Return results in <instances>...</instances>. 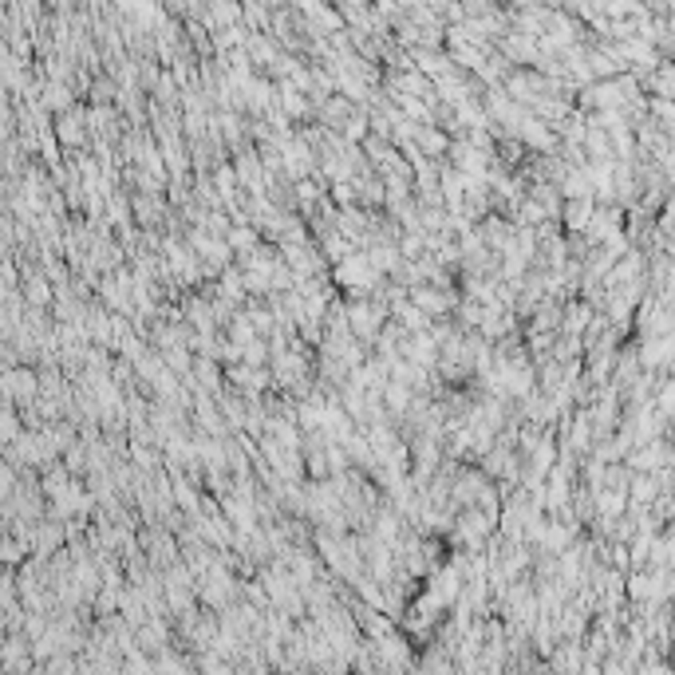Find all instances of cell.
<instances>
[{
	"mask_svg": "<svg viewBox=\"0 0 675 675\" xmlns=\"http://www.w3.org/2000/svg\"><path fill=\"white\" fill-rule=\"evenodd\" d=\"M336 280L348 285V288H371L380 280V268H375L371 257H363V253H348V257H340V265H336Z\"/></svg>",
	"mask_w": 675,
	"mask_h": 675,
	"instance_id": "6da1fadb",
	"label": "cell"
},
{
	"mask_svg": "<svg viewBox=\"0 0 675 675\" xmlns=\"http://www.w3.org/2000/svg\"><path fill=\"white\" fill-rule=\"evenodd\" d=\"M348 324H352V328L363 336V340H371V336H380V324H383V305H352V308H348Z\"/></svg>",
	"mask_w": 675,
	"mask_h": 675,
	"instance_id": "7a4b0ae2",
	"label": "cell"
},
{
	"mask_svg": "<svg viewBox=\"0 0 675 675\" xmlns=\"http://www.w3.org/2000/svg\"><path fill=\"white\" fill-rule=\"evenodd\" d=\"M490 529H494V509H490V514H482V509H466L463 521H458V533H463L466 541H474V545H478Z\"/></svg>",
	"mask_w": 675,
	"mask_h": 675,
	"instance_id": "3957f363",
	"label": "cell"
},
{
	"mask_svg": "<svg viewBox=\"0 0 675 675\" xmlns=\"http://www.w3.org/2000/svg\"><path fill=\"white\" fill-rule=\"evenodd\" d=\"M4 387H8V399H24V403H28V399H36V375H32V371H8V375H4Z\"/></svg>",
	"mask_w": 675,
	"mask_h": 675,
	"instance_id": "277c9868",
	"label": "cell"
},
{
	"mask_svg": "<svg viewBox=\"0 0 675 675\" xmlns=\"http://www.w3.org/2000/svg\"><path fill=\"white\" fill-rule=\"evenodd\" d=\"M411 296H415V305L426 308V312H446V308L454 305V296H446L443 285H438V288H415Z\"/></svg>",
	"mask_w": 675,
	"mask_h": 675,
	"instance_id": "5b68a950",
	"label": "cell"
},
{
	"mask_svg": "<svg viewBox=\"0 0 675 675\" xmlns=\"http://www.w3.org/2000/svg\"><path fill=\"white\" fill-rule=\"evenodd\" d=\"M59 139H64L67 147H79V142H84V115L67 111L64 119H59Z\"/></svg>",
	"mask_w": 675,
	"mask_h": 675,
	"instance_id": "8992f818",
	"label": "cell"
},
{
	"mask_svg": "<svg viewBox=\"0 0 675 675\" xmlns=\"http://www.w3.org/2000/svg\"><path fill=\"white\" fill-rule=\"evenodd\" d=\"M419 147H423L426 154H443V150L450 147V142L443 139V130H435L431 123H423V127H419Z\"/></svg>",
	"mask_w": 675,
	"mask_h": 675,
	"instance_id": "52a82bcc",
	"label": "cell"
},
{
	"mask_svg": "<svg viewBox=\"0 0 675 675\" xmlns=\"http://www.w3.org/2000/svg\"><path fill=\"white\" fill-rule=\"evenodd\" d=\"M237 178H241L245 186H253V190H261V162L245 154V158L237 162Z\"/></svg>",
	"mask_w": 675,
	"mask_h": 675,
	"instance_id": "ba28073f",
	"label": "cell"
},
{
	"mask_svg": "<svg viewBox=\"0 0 675 675\" xmlns=\"http://www.w3.org/2000/svg\"><path fill=\"white\" fill-rule=\"evenodd\" d=\"M229 245L241 253H253L257 249V233H253L249 225H237V229H229Z\"/></svg>",
	"mask_w": 675,
	"mask_h": 675,
	"instance_id": "9c48e42d",
	"label": "cell"
},
{
	"mask_svg": "<svg viewBox=\"0 0 675 675\" xmlns=\"http://www.w3.org/2000/svg\"><path fill=\"white\" fill-rule=\"evenodd\" d=\"M486 233H490L494 249H509V241H514V229H509L506 222H490V225H486Z\"/></svg>",
	"mask_w": 675,
	"mask_h": 675,
	"instance_id": "30bf717a",
	"label": "cell"
},
{
	"mask_svg": "<svg viewBox=\"0 0 675 675\" xmlns=\"http://www.w3.org/2000/svg\"><path fill=\"white\" fill-rule=\"evenodd\" d=\"M28 305H36V308H40V305H47V285H44L40 277H36V280H28Z\"/></svg>",
	"mask_w": 675,
	"mask_h": 675,
	"instance_id": "8fae6325",
	"label": "cell"
},
{
	"mask_svg": "<svg viewBox=\"0 0 675 675\" xmlns=\"http://www.w3.org/2000/svg\"><path fill=\"white\" fill-rule=\"evenodd\" d=\"M213 186H217V190H233V170H229V166H217V174H213Z\"/></svg>",
	"mask_w": 675,
	"mask_h": 675,
	"instance_id": "7c38bea8",
	"label": "cell"
},
{
	"mask_svg": "<svg viewBox=\"0 0 675 675\" xmlns=\"http://www.w3.org/2000/svg\"><path fill=\"white\" fill-rule=\"evenodd\" d=\"M565 217H569V225H581V222H584V217H589V205H584V202H577V205H573V210L565 213Z\"/></svg>",
	"mask_w": 675,
	"mask_h": 675,
	"instance_id": "4fadbf2b",
	"label": "cell"
}]
</instances>
